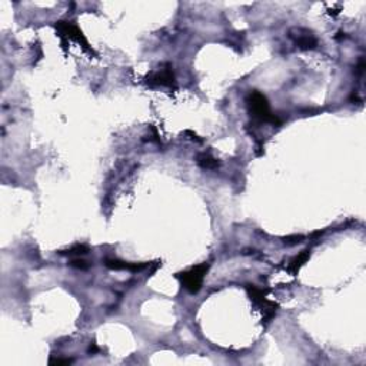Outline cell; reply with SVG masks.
Instances as JSON below:
<instances>
[{
    "instance_id": "3",
    "label": "cell",
    "mask_w": 366,
    "mask_h": 366,
    "mask_svg": "<svg viewBox=\"0 0 366 366\" xmlns=\"http://www.w3.org/2000/svg\"><path fill=\"white\" fill-rule=\"evenodd\" d=\"M146 83L149 87H175V73L172 70V66L166 63L162 67H159L158 70L152 72L146 78Z\"/></svg>"
},
{
    "instance_id": "9",
    "label": "cell",
    "mask_w": 366,
    "mask_h": 366,
    "mask_svg": "<svg viewBox=\"0 0 366 366\" xmlns=\"http://www.w3.org/2000/svg\"><path fill=\"white\" fill-rule=\"evenodd\" d=\"M89 252V248L86 245H75L72 248L66 249V251H60V255H67V256H82V255H86Z\"/></svg>"
},
{
    "instance_id": "13",
    "label": "cell",
    "mask_w": 366,
    "mask_h": 366,
    "mask_svg": "<svg viewBox=\"0 0 366 366\" xmlns=\"http://www.w3.org/2000/svg\"><path fill=\"white\" fill-rule=\"evenodd\" d=\"M99 351L94 345H90V348H89V352H92V353H96V352Z\"/></svg>"
},
{
    "instance_id": "12",
    "label": "cell",
    "mask_w": 366,
    "mask_h": 366,
    "mask_svg": "<svg viewBox=\"0 0 366 366\" xmlns=\"http://www.w3.org/2000/svg\"><path fill=\"white\" fill-rule=\"evenodd\" d=\"M72 362H73L72 359H67V358L66 359L58 358V359H51V360H49L51 365H70Z\"/></svg>"
},
{
    "instance_id": "7",
    "label": "cell",
    "mask_w": 366,
    "mask_h": 366,
    "mask_svg": "<svg viewBox=\"0 0 366 366\" xmlns=\"http://www.w3.org/2000/svg\"><path fill=\"white\" fill-rule=\"evenodd\" d=\"M310 258V251H302L299 255H296L295 258L290 259V262H289V265H287V272L292 273V275H298V272L301 271V267L306 262L309 260Z\"/></svg>"
},
{
    "instance_id": "8",
    "label": "cell",
    "mask_w": 366,
    "mask_h": 366,
    "mask_svg": "<svg viewBox=\"0 0 366 366\" xmlns=\"http://www.w3.org/2000/svg\"><path fill=\"white\" fill-rule=\"evenodd\" d=\"M196 162H198V165L201 166L202 169H206V170H215V169L219 167V162L210 153H206V152L199 153L196 156Z\"/></svg>"
},
{
    "instance_id": "1",
    "label": "cell",
    "mask_w": 366,
    "mask_h": 366,
    "mask_svg": "<svg viewBox=\"0 0 366 366\" xmlns=\"http://www.w3.org/2000/svg\"><path fill=\"white\" fill-rule=\"evenodd\" d=\"M246 105H248V110H249L252 119L260 123H271V125H276V126L282 125V120L279 117L272 113L271 105H269L265 94L260 93L259 90H252L251 93L246 96Z\"/></svg>"
},
{
    "instance_id": "5",
    "label": "cell",
    "mask_w": 366,
    "mask_h": 366,
    "mask_svg": "<svg viewBox=\"0 0 366 366\" xmlns=\"http://www.w3.org/2000/svg\"><path fill=\"white\" fill-rule=\"evenodd\" d=\"M289 36L294 40V43L296 44V47H299L302 51H312L318 47V39L316 36L308 29H303V28H294L289 32Z\"/></svg>"
},
{
    "instance_id": "10",
    "label": "cell",
    "mask_w": 366,
    "mask_h": 366,
    "mask_svg": "<svg viewBox=\"0 0 366 366\" xmlns=\"http://www.w3.org/2000/svg\"><path fill=\"white\" fill-rule=\"evenodd\" d=\"M70 266L72 267H76V269H82V271H86L87 267H89V263H87L86 260H83V259H73L72 262H70Z\"/></svg>"
},
{
    "instance_id": "11",
    "label": "cell",
    "mask_w": 366,
    "mask_h": 366,
    "mask_svg": "<svg viewBox=\"0 0 366 366\" xmlns=\"http://www.w3.org/2000/svg\"><path fill=\"white\" fill-rule=\"evenodd\" d=\"M302 239H303V236H301V235H299V236H298V235H295V236L285 237V240H283V242H285L286 245H289V246H292V245L301 243Z\"/></svg>"
},
{
    "instance_id": "4",
    "label": "cell",
    "mask_w": 366,
    "mask_h": 366,
    "mask_svg": "<svg viewBox=\"0 0 366 366\" xmlns=\"http://www.w3.org/2000/svg\"><path fill=\"white\" fill-rule=\"evenodd\" d=\"M55 28L58 30V33L62 37H66V39H69V40H73V42H76V43H79L85 51L87 52H92L93 51L89 47V43H87L86 37L83 36V33H82V30L72 22H56L55 25Z\"/></svg>"
},
{
    "instance_id": "6",
    "label": "cell",
    "mask_w": 366,
    "mask_h": 366,
    "mask_svg": "<svg viewBox=\"0 0 366 366\" xmlns=\"http://www.w3.org/2000/svg\"><path fill=\"white\" fill-rule=\"evenodd\" d=\"M105 266L110 271H130V272H140L146 267V263H132V262H123L119 259H105Z\"/></svg>"
},
{
    "instance_id": "2",
    "label": "cell",
    "mask_w": 366,
    "mask_h": 366,
    "mask_svg": "<svg viewBox=\"0 0 366 366\" xmlns=\"http://www.w3.org/2000/svg\"><path fill=\"white\" fill-rule=\"evenodd\" d=\"M209 271V263H201V265L193 266L189 271L178 273V279L182 282L183 287L186 289L189 294H198L202 289L203 285V279L206 276Z\"/></svg>"
}]
</instances>
